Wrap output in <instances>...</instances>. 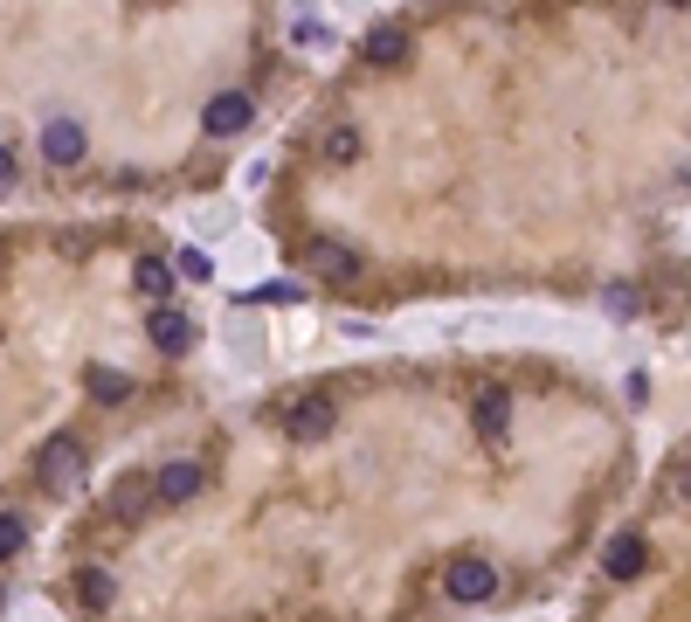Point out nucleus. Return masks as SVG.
Wrapping results in <instances>:
<instances>
[{
	"instance_id": "1",
	"label": "nucleus",
	"mask_w": 691,
	"mask_h": 622,
	"mask_svg": "<svg viewBox=\"0 0 691 622\" xmlns=\"http://www.w3.org/2000/svg\"><path fill=\"white\" fill-rule=\"evenodd\" d=\"M443 594L450 602H492L498 594V560H484V554H464V560H450L443 567Z\"/></svg>"
},
{
	"instance_id": "2",
	"label": "nucleus",
	"mask_w": 691,
	"mask_h": 622,
	"mask_svg": "<svg viewBox=\"0 0 691 622\" xmlns=\"http://www.w3.org/2000/svg\"><path fill=\"white\" fill-rule=\"evenodd\" d=\"M35 478L48 491H76V484H84V443H76V436H56V443L35 457Z\"/></svg>"
},
{
	"instance_id": "3",
	"label": "nucleus",
	"mask_w": 691,
	"mask_h": 622,
	"mask_svg": "<svg viewBox=\"0 0 691 622\" xmlns=\"http://www.w3.org/2000/svg\"><path fill=\"white\" fill-rule=\"evenodd\" d=\"M332 422H339L332 395H298L284 408V436H291V443H318V436H332Z\"/></svg>"
},
{
	"instance_id": "4",
	"label": "nucleus",
	"mask_w": 691,
	"mask_h": 622,
	"mask_svg": "<svg viewBox=\"0 0 691 622\" xmlns=\"http://www.w3.org/2000/svg\"><path fill=\"white\" fill-rule=\"evenodd\" d=\"M201 484H208V471H201L194 457H173V463L152 471V498H160V505H194Z\"/></svg>"
},
{
	"instance_id": "5",
	"label": "nucleus",
	"mask_w": 691,
	"mask_h": 622,
	"mask_svg": "<svg viewBox=\"0 0 691 622\" xmlns=\"http://www.w3.org/2000/svg\"><path fill=\"white\" fill-rule=\"evenodd\" d=\"M249 118H256V97L249 90H222V97H208V111H201V132L236 139V132H249Z\"/></svg>"
},
{
	"instance_id": "6",
	"label": "nucleus",
	"mask_w": 691,
	"mask_h": 622,
	"mask_svg": "<svg viewBox=\"0 0 691 622\" xmlns=\"http://www.w3.org/2000/svg\"><path fill=\"white\" fill-rule=\"evenodd\" d=\"M194 332H201V325L187 319L181 304H160V311L145 319V340L160 346V353H187V346H194Z\"/></svg>"
},
{
	"instance_id": "7",
	"label": "nucleus",
	"mask_w": 691,
	"mask_h": 622,
	"mask_svg": "<svg viewBox=\"0 0 691 622\" xmlns=\"http://www.w3.org/2000/svg\"><path fill=\"white\" fill-rule=\"evenodd\" d=\"M644 567H650V539L644 533H616V539H608V554H602V575L608 581H636Z\"/></svg>"
},
{
	"instance_id": "8",
	"label": "nucleus",
	"mask_w": 691,
	"mask_h": 622,
	"mask_svg": "<svg viewBox=\"0 0 691 622\" xmlns=\"http://www.w3.org/2000/svg\"><path fill=\"white\" fill-rule=\"evenodd\" d=\"M84 125H76V118H56V125H42V160L48 167H76V160H84Z\"/></svg>"
},
{
	"instance_id": "9",
	"label": "nucleus",
	"mask_w": 691,
	"mask_h": 622,
	"mask_svg": "<svg viewBox=\"0 0 691 622\" xmlns=\"http://www.w3.org/2000/svg\"><path fill=\"white\" fill-rule=\"evenodd\" d=\"M132 283H139L145 298L173 304V283H181V277H173V264H166V256H139V264H132Z\"/></svg>"
},
{
	"instance_id": "10",
	"label": "nucleus",
	"mask_w": 691,
	"mask_h": 622,
	"mask_svg": "<svg viewBox=\"0 0 691 622\" xmlns=\"http://www.w3.org/2000/svg\"><path fill=\"white\" fill-rule=\"evenodd\" d=\"M505 422H511V395H505V387H484V395H477V429L498 443V436H505Z\"/></svg>"
},
{
	"instance_id": "11",
	"label": "nucleus",
	"mask_w": 691,
	"mask_h": 622,
	"mask_svg": "<svg viewBox=\"0 0 691 622\" xmlns=\"http://www.w3.org/2000/svg\"><path fill=\"white\" fill-rule=\"evenodd\" d=\"M111 594H118V581L105 567H76V602L84 609H111Z\"/></svg>"
},
{
	"instance_id": "12",
	"label": "nucleus",
	"mask_w": 691,
	"mask_h": 622,
	"mask_svg": "<svg viewBox=\"0 0 691 622\" xmlns=\"http://www.w3.org/2000/svg\"><path fill=\"white\" fill-rule=\"evenodd\" d=\"M145 498H152V478H139V471L111 484V512H118V518H139V512H145Z\"/></svg>"
},
{
	"instance_id": "13",
	"label": "nucleus",
	"mask_w": 691,
	"mask_h": 622,
	"mask_svg": "<svg viewBox=\"0 0 691 622\" xmlns=\"http://www.w3.org/2000/svg\"><path fill=\"white\" fill-rule=\"evenodd\" d=\"M312 270H318V277H360L367 264H360L353 249H339V243H318V249H312Z\"/></svg>"
},
{
	"instance_id": "14",
	"label": "nucleus",
	"mask_w": 691,
	"mask_h": 622,
	"mask_svg": "<svg viewBox=\"0 0 691 622\" xmlns=\"http://www.w3.org/2000/svg\"><path fill=\"white\" fill-rule=\"evenodd\" d=\"M84 380H90V395H97V401H105V408H111V401H125V395H132V374H118V367H90Z\"/></svg>"
},
{
	"instance_id": "15",
	"label": "nucleus",
	"mask_w": 691,
	"mask_h": 622,
	"mask_svg": "<svg viewBox=\"0 0 691 622\" xmlns=\"http://www.w3.org/2000/svg\"><path fill=\"white\" fill-rule=\"evenodd\" d=\"M367 56H374V63H401V56H408V29H374V35H367Z\"/></svg>"
},
{
	"instance_id": "16",
	"label": "nucleus",
	"mask_w": 691,
	"mask_h": 622,
	"mask_svg": "<svg viewBox=\"0 0 691 622\" xmlns=\"http://www.w3.org/2000/svg\"><path fill=\"white\" fill-rule=\"evenodd\" d=\"M21 547H29V518H21V512H0V560H14Z\"/></svg>"
},
{
	"instance_id": "17",
	"label": "nucleus",
	"mask_w": 691,
	"mask_h": 622,
	"mask_svg": "<svg viewBox=\"0 0 691 622\" xmlns=\"http://www.w3.org/2000/svg\"><path fill=\"white\" fill-rule=\"evenodd\" d=\"M325 160H360V132H353V125H332V132H325Z\"/></svg>"
},
{
	"instance_id": "18",
	"label": "nucleus",
	"mask_w": 691,
	"mask_h": 622,
	"mask_svg": "<svg viewBox=\"0 0 691 622\" xmlns=\"http://www.w3.org/2000/svg\"><path fill=\"white\" fill-rule=\"evenodd\" d=\"M173 277H194V283H208V277H215V264H208L201 249H181V256H173Z\"/></svg>"
},
{
	"instance_id": "19",
	"label": "nucleus",
	"mask_w": 691,
	"mask_h": 622,
	"mask_svg": "<svg viewBox=\"0 0 691 622\" xmlns=\"http://www.w3.org/2000/svg\"><path fill=\"white\" fill-rule=\"evenodd\" d=\"M284 298H298V283H263L256 291V304H284Z\"/></svg>"
},
{
	"instance_id": "20",
	"label": "nucleus",
	"mask_w": 691,
	"mask_h": 622,
	"mask_svg": "<svg viewBox=\"0 0 691 622\" xmlns=\"http://www.w3.org/2000/svg\"><path fill=\"white\" fill-rule=\"evenodd\" d=\"M8 187H14V152L0 146V194H8Z\"/></svg>"
}]
</instances>
